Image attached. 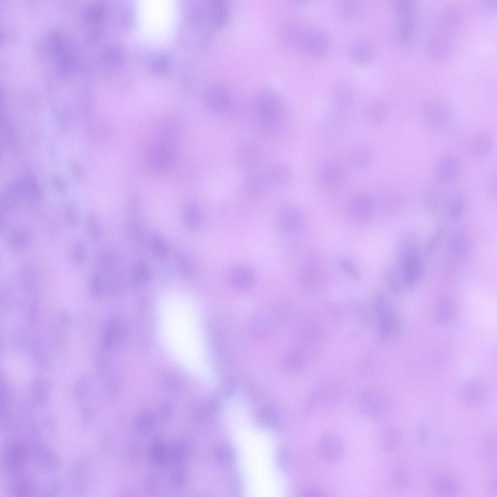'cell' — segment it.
Here are the masks:
<instances>
[{
	"label": "cell",
	"instance_id": "6da1fadb",
	"mask_svg": "<svg viewBox=\"0 0 497 497\" xmlns=\"http://www.w3.org/2000/svg\"><path fill=\"white\" fill-rule=\"evenodd\" d=\"M372 306L380 339L387 344L397 342L402 332L401 322L389 296L382 291L376 292L372 298Z\"/></svg>",
	"mask_w": 497,
	"mask_h": 497
},
{
	"label": "cell",
	"instance_id": "7a4b0ae2",
	"mask_svg": "<svg viewBox=\"0 0 497 497\" xmlns=\"http://www.w3.org/2000/svg\"><path fill=\"white\" fill-rule=\"evenodd\" d=\"M254 109L260 125L267 132L274 131L282 123V102L273 90L264 89L256 94Z\"/></svg>",
	"mask_w": 497,
	"mask_h": 497
},
{
	"label": "cell",
	"instance_id": "3957f363",
	"mask_svg": "<svg viewBox=\"0 0 497 497\" xmlns=\"http://www.w3.org/2000/svg\"><path fill=\"white\" fill-rule=\"evenodd\" d=\"M394 16L393 35L400 44L409 42L413 36L415 25V9L413 2L409 0H396L392 4Z\"/></svg>",
	"mask_w": 497,
	"mask_h": 497
},
{
	"label": "cell",
	"instance_id": "277c9868",
	"mask_svg": "<svg viewBox=\"0 0 497 497\" xmlns=\"http://www.w3.org/2000/svg\"><path fill=\"white\" fill-rule=\"evenodd\" d=\"M197 20L207 31H216L226 22L228 8L223 0H205L196 7Z\"/></svg>",
	"mask_w": 497,
	"mask_h": 497
},
{
	"label": "cell",
	"instance_id": "5b68a950",
	"mask_svg": "<svg viewBox=\"0 0 497 497\" xmlns=\"http://www.w3.org/2000/svg\"><path fill=\"white\" fill-rule=\"evenodd\" d=\"M414 243H404L399 252L400 271L406 287H412L420 279L423 265Z\"/></svg>",
	"mask_w": 497,
	"mask_h": 497
},
{
	"label": "cell",
	"instance_id": "8992f818",
	"mask_svg": "<svg viewBox=\"0 0 497 497\" xmlns=\"http://www.w3.org/2000/svg\"><path fill=\"white\" fill-rule=\"evenodd\" d=\"M129 333L126 322L122 318L112 316L105 321L101 332L100 343L104 351L111 352L121 347Z\"/></svg>",
	"mask_w": 497,
	"mask_h": 497
},
{
	"label": "cell",
	"instance_id": "52a82bcc",
	"mask_svg": "<svg viewBox=\"0 0 497 497\" xmlns=\"http://www.w3.org/2000/svg\"><path fill=\"white\" fill-rule=\"evenodd\" d=\"M423 114L426 121L437 129H445L452 123L454 110L447 102L442 100H431L423 105Z\"/></svg>",
	"mask_w": 497,
	"mask_h": 497
},
{
	"label": "cell",
	"instance_id": "ba28073f",
	"mask_svg": "<svg viewBox=\"0 0 497 497\" xmlns=\"http://www.w3.org/2000/svg\"><path fill=\"white\" fill-rule=\"evenodd\" d=\"M457 397L459 401L466 406L479 407L487 400L488 390L481 380L472 379L465 382L459 388Z\"/></svg>",
	"mask_w": 497,
	"mask_h": 497
},
{
	"label": "cell",
	"instance_id": "9c48e42d",
	"mask_svg": "<svg viewBox=\"0 0 497 497\" xmlns=\"http://www.w3.org/2000/svg\"><path fill=\"white\" fill-rule=\"evenodd\" d=\"M347 177V170L344 164L337 160H331L324 163L318 172L320 184L327 189H334L341 186Z\"/></svg>",
	"mask_w": 497,
	"mask_h": 497
},
{
	"label": "cell",
	"instance_id": "30bf717a",
	"mask_svg": "<svg viewBox=\"0 0 497 497\" xmlns=\"http://www.w3.org/2000/svg\"><path fill=\"white\" fill-rule=\"evenodd\" d=\"M330 44L329 39L324 32L312 29L305 31L300 48L308 56L318 58L327 53Z\"/></svg>",
	"mask_w": 497,
	"mask_h": 497
},
{
	"label": "cell",
	"instance_id": "8fae6325",
	"mask_svg": "<svg viewBox=\"0 0 497 497\" xmlns=\"http://www.w3.org/2000/svg\"><path fill=\"white\" fill-rule=\"evenodd\" d=\"M375 199L367 194H360L350 201L348 213L351 220L357 223H364L372 217L375 209Z\"/></svg>",
	"mask_w": 497,
	"mask_h": 497
},
{
	"label": "cell",
	"instance_id": "7c38bea8",
	"mask_svg": "<svg viewBox=\"0 0 497 497\" xmlns=\"http://www.w3.org/2000/svg\"><path fill=\"white\" fill-rule=\"evenodd\" d=\"M202 98L207 107L217 113H223L227 110L232 101L229 90L217 84L206 87L203 90Z\"/></svg>",
	"mask_w": 497,
	"mask_h": 497
},
{
	"label": "cell",
	"instance_id": "4fadbf2b",
	"mask_svg": "<svg viewBox=\"0 0 497 497\" xmlns=\"http://www.w3.org/2000/svg\"><path fill=\"white\" fill-rule=\"evenodd\" d=\"M460 165V161L455 155L448 154L443 156L437 162L434 168L435 179L444 185L454 182L459 176Z\"/></svg>",
	"mask_w": 497,
	"mask_h": 497
},
{
	"label": "cell",
	"instance_id": "5bb4252c",
	"mask_svg": "<svg viewBox=\"0 0 497 497\" xmlns=\"http://www.w3.org/2000/svg\"><path fill=\"white\" fill-rule=\"evenodd\" d=\"M362 412L368 417L378 418L384 414L387 403L384 397L378 391L369 389L363 392L359 398Z\"/></svg>",
	"mask_w": 497,
	"mask_h": 497
},
{
	"label": "cell",
	"instance_id": "9a60e30c",
	"mask_svg": "<svg viewBox=\"0 0 497 497\" xmlns=\"http://www.w3.org/2000/svg\"><path fill=\"white\" fill-rule=\"evenodd\" d=\"M317 453L321 459L328 463L339 461L343 454V445L336 436L326 434L320 437L317 445Z\"/></svg>",
	"mask_w": 497,
	"mask_h": 497
},
{
	"label": "cell",
	"instance_id": "2e32d148",
	"mask_svg": "<svg viewBox=\"0 0 497 497\" xmlns=\"http://www.w3.org/2000/svg\"><path fill=\"white\" fill-rule=\"evenodd\" d=\"M431 485L433 493L438 496H454L460 491V485L456 478L445 470L434 473Z\"/></svg>",
	"mask_w": 497,
	"mask_h": 497
},
{
	"label": "cell",
	"instance_id": "e0dca14e",
	"mask_svg": "<svg viewBox=\"0 0 497 497\" xmlns=\"http://www.w3.org/2000/svg\"><path fill=\"white\" fill-rule=\"evenodd\" d=\"M322 278L319 258L315 252L309 251L304 256L300 271L302 283L310 287L317 286Z\"/></svg>",
	"mask_w": 497,
	"mask_h": 497
},
{
	"label": "cell",
	"instance_id": "ac0fdd59",
	"mask_svg": "<svg viewBox=\"0 0 497 497\" xmlns=\"http://www.w3.org/2000/svg\"><path fill=\"white\" fill-rule=\"evenodd\" d=\"M348 52L352 62L363 65L372 61L375 54V49L370 41L364 38H358L349 43Z\"/></svg>",
	"mask_w": 497,
	"mask_h": 497
},
{
	"label": "cell",
	"instance_id": "d6986e66",
	"mask_svg": "<svg viewBox=\"0 0 497 497\" xmlns=\"http://www.w3.org/2000/svg\"><path fill=\"white\" fill-rule=\"evenodd\" d=\"M262 175L267 188H277L289 182L292 177V171L287 165L279 164L262 172Z\"/></svg>",
	"mask_w": 497,
	"mask_h": 497
},
{
	"label": "cell",
	"instance_id": "ffe728a7",
	"mask_svg": "<svg viewBox=\"0 0 497 497\" xmlns=\"http://www.w3.org/2000/svg\"><path fill=\"white\" fill-rule=\"evenodd\" d=\"M340 391L337 386L331 383H324L315 390L311 398L310 408L327 406L339 399Z\"/></svg>",
	"mask_w": 497,
	"mask_h": 497
},
{
	"label": "cell",
	"instance_id": "44dd1931",
	"mask_svg": "<svg viewBox=\"0 0 497 497\" xmlns=\"http://www.w3.org/2000/svg\"><path fill=\"white\" fill-rule=\"evenodd\" d=\"M333 98L337 110L344 112L353 105L355 99V91L348 83L337 82L333 86Z\"/></svg>",
	"mask_w": 497,
	"mask_h": 497
},
{
	"label": "cell",
	"instance_id": "7402d4cb",
	"mask_svg": "<svg viewBox=\"0 0 497 497\" xmlns=\"http://www.w3.org/2000/svg\"><path fill=\"white\" fill-rule=\"evenodd\" d=\"M494 143L492 136L486 132H479L470 138L468 143V150L473 156L485 157L492 152Z\"/></svg>",
	"mask_w": 497,
	"mask_h": 497
},
{
	"label": "cell",
	"instance_id": "603a6c76",
	"mask_svg": "<svg viewBox=\"0 0 497 497\" xmlns=\"http://www.w3.org/2000/svg\"><path fill=\"white\" fill-rule=\"evenodd\" d=\"M278 222L280 228L283 232H292L297 231L301 225L302 214L297 207L292 205L286 206L280 211Z\"/></svg>",
	"mask_w": 497,
	"mask_h": 497
},
{
	"label": "cell",
	"instance_id": "cb8c5ba5",
	"mask_svg": "<svg viewBox=\"0 0 497 497\" xmlns=\"http://www.w3.org/2000/svg\"><path fill=\"white\" fill-rule=\"evenodd\" d=\"M239 162L244 169L253 172L260 166L262 153L256 144L248 143L243 146L239 152Z\"/></svg>",
	"mask_w": 497,
	"mask_h": 497
},
{
	"label": "cell",
	"instance_id": "d4e9b609",
	"mask_svg": "<svg viewBox=\"0 0 497 497\" xmlns=\"http://www.w3.org/2000/svg\"><path fill=\"white\" fill-rule=\"evenodd\" d=\"M230 279L232 286L236 289L246 291L253 286L255 276L252 270L249 266L238 265L232 268Z\"/></svg>",
	"mask_w": 497,
	"mask_h": 497
},
{
	"label": "cell",
	"instance_id": "484cf974",
	"mask_svg": "<svg viewBox=\"0 0 497 497\" xmlns=\"http://www.w3.org/2000/svg\"><path fill=\"white\" fill-rule=\"evenodd\" d=\"M455 310V304L453 298L449 295H444L437 300L434 311L436 321L439 324H445L453 318Z\"/></svg>",
	"mask_w": 497,
	"mask_h": 497
},
{
	"label": "cell",
	"instance_id": "4316f807",
	"mask_svg": "<svg viewBox=\"0 0 497 497\" xmlns=\"http://www.w3.org/2000/svg\"><path fill=\"white\" fill-rule=\"evenodd\" d=\"M364 110L366 118L372 125L380 126L385 122L387 111L382 101L377 99L371 100L365 104Z\"/></svg>",
	"mask_w": 497,
	"mask_h": 497
},
{
	"label": "cell",
	"instance_id": "83f0119b",
	"mask_svg": "<svg viewBox=\"0 0 497 497\" xmlns=\"http://www.w3.org/2000/svg\"><path fill=\"white\" fill-rule=\"evenodd\" d=\"M350 158L353 166L359 169H364L370 165L372 151L369 146L364 143L354 146L350 152Z\"/></svg>",
	"mask_w": 497,
	"mask_h": 497
},
{
	"label": "cell",
	"instance_id": "f1b7e54d",
	"mask_svg": "<svg viewBox=\"0 0 497 497\" xmlns=\"http://www.w3.org/2000/svg\"><path fill=\"white\" fill-rule=\"evenodd\" d=\"M401 439V433L398 429L393 426L387 427L381 435V447L387 452L395 451L399 447Z\"/></svg>",
	"mask_w": 497,
	"mask_h": 497
},
{
	"label": "cell",
	"instance_id": "f546056e",
	"mask_svg": "<svg viewBox=\"0 0 497 497\" xmlns=\"http://www.w3.org/2000/svg\"><path fill=\"white\" fill-rule=\"evenodd\" d=\"M335 9L339 19L343 22H349L357 17L360 7L356 1L342 0L336 1Z\"/></svg>",
	"mask_w": 497,
	"mask_h": 497
},
{
	"label": "cell",
	"instance_id": "4dcf8cb0",
	"mask_svg": "<svg viewBox=\"0 0 497 497\" xmlns=\"http://www.w3.org/2000/svg\"><path fill=\"white\" fill-rule=\"evenodd\" d=\"M462 19L461 16L458 11L454 8H447L440 15L438 23L443 30L452 32L461 27Z\"/></svg>",
	"mask_w": 497,
	"mask_h": 497
},
{
	"label": "cell",
	"instance_id": "1f68e13d",
	"mask_svg": "<svg viewBox=\"0 0 497 497\" xmlns=\"http://www.w3.org/2000/svg\"><path fill=\"white\" fill-rule=\"evenodd\" d=\"M174 263L177 271L183 280H189L194 273V266L190 257L184 251H177L174 255Z\"/></svg>",
	"mask_w": 497,
	"mask_h": 497
},
{
	"label": "cell",
	"instance_id": "d6a6232c",
	"mask_svg": "<svg viewBox=\"0 0 497 497\" xmlns=\"http://www.w3.org/2000/svg\"><path fill=\"white\" fill-rule=\"evenodd\" d=\"M448 44L442 35H435L429 41L428 51L430 56L435 60L444 58L448 53Z\"/></svg>",
	"mask_w": 497,
	"mask_h": 497
},
{
	"label": "cell",
	"instance_id": "836d02e7",
	"mask_svg": "<svg viewBox=\"0 0 497 497\" xmlns=\"http://www.w3.org/2000/svg\"><path fill=\"white\" fill-rule=\"evenodd\" d=\"M384 277L388 288L393 293L399 295L403 292L406 286L399 270L389 267L384 271Z\"/></svg>",
	"mask_w": 497,
	"mask_h": 497
},
{
	"label": "cell",
	"instance_id": "e575fe53",
	"mask_svg": "<svg viewBox=\"0 0 497 497\" xmlns=\"http://www.w3.org/2000/svg\"><path fill=\"white\" fill-rule=\"evenodd\" d=\"M150 274L148 267L143 262L135 263L132 269L130 284L133 287L144 285L149 280Z\"/></svg>",
	"mask_w": 497,
	"mask_h": 497
},
{
	"label": "cell",
	"instance_id": "d590c367",
	"mask_svg": "<svg viewBox=\"0 0 497 497\" xmlns=\"http://www.w3.org/2000/svg\"><path fill=\"white\" fill-rule=\"evenodd\" d=\"M496 435L490 433L484 435L480 442V451L482 456L492 463L496 462L497 458Z\"/></svg>",
	"mask_w": 497,
	"mask_h": 497
},
{
	"label": "cell",
	"instance_id": "8d00e7d4",
	"mask_svg": "<svg viewBox=\"0 0 497 497\" xmlns=\"http://www.w3.org/2000/svg\"><path fill=\"white\" fill-rule=\"evenodd\" d=\"M390 484L397 491L406 489L410 481V474L406 467L398 466L391 472L390 477Z\"/></svg>",
	"mask_w": 497,
	"mask_h": 497
},
{
	"label": "cell",
	"instance_id": "74e56055",
	"mask_svg": "<svg viewBox=\"0 0 497 497\" xmlns=\"http://www.w3.org/2000/svg\"><path fill=\"white\" fill-rule=\"evenodd\" d=\"M182 219L186 227L192 231H196L202 225V217L199 209L196 206H190L184 210Z\"/></svg>",
	"mask_w": 497,
	"mask_h": 497
},
{
	"label": "cell",
	"instance_id": "f35d334b",
	"mask_svg": "<svg viewBox=\"0 0 497 497\" xmlns=\"http://www.w3.org/2000/svg\"><path fill=\"white\" fill-rule=\"evenodd\" d=\"M7 244L14 249L26 247L31 242L30 233L26 230L17 229L13 231L7 238Z\"/></svg>",
	"mask_w": 497,
	"mask_h": 497
},
{
	"label": "cell",
	"instance_id": "ab89813d",
	"mask_svg": "<svg viewBox=\"0 0 497 497\" xmlns=\"http://www.w3.org/2000/svg\"><path fill=\"white\" fill-rule=\"evenodd\" d=\"M149 243L153 252L157 257L165 258L167 256L169 252L168 245L161 234L152 233L149 238Z\"/></svg>",
	"mask_w": 497,
	"mask_h": 497
},
{
	"label": "cell",
	"instance_id": "60d3db41",
	"mask_svg": "<svg viewBox=\"0 0 497 497\" xmlns=\"http://www.w3.org/2000/svg\"><path fill=\"white\" fill-rule=\"evenodd\" d=\"M449 248L450 252L455 256H465L471 251L472 245L467 239L458 237L451 241Z\"/></svg>",
	"mask_w": 497,
	"mask_h": 497
},
{
	"label": "cell",
	"instance_id": "b9f144b4",
	"mask_svg": "<svg viewBox=\"0 0 497 497\" xmlns=\"http://www.w3.org/2000/svg\"><path fill=\"white\" fill-rule=\"evenodd\" d=\"M286 31L289 44L293 47L300 48L305 31L297 23L292 22L287 26Z\"/></svg>",
	"mask_w": 497,
	"mask_h": 497
},
{
	"label": "cell",
	"instance_id": "7bdbcfd3",
	"mask_svg": "<svg viewBox=\"0 0 497 497\" xmlns=\"http://www.w3.org/2000/svg\"><path fill=\"white\" fill-rule=\"evenodd\" d=\"M464 199L460 194L454 195L450 199L448 206V215L451 220L458 219L464 211Z\"/></svg>",
	"mask_w": 497,
	"mask_h": 497
},
{
	"label": "cell",
	"instance_id": "ee69618b",
	"mask_svg": "<svg viewBox=\"0 0 497 497\" xmlns=\"http://www.w3.org/2000/svg\"><path fill=\"white\" fill-rule=\"evenodd\" d=\"M338 265L340 269L350 279L354 281H358L360 279V271L354 264L349 259L346 257H341L338 260Z\"/></svg>",
	"mask_w": 497,
	"mask_h": 497
},
{
	"label": "cell",
	"instance_id": "f6af8a7d",
	"mask_svg": "<svg viewBox=\"0 0 497 497\" xmlns=\"http://www.w3.org/2000/svg\"><path fill=\"white\" fill-rule=\"evenodd\" d=\"M88 287L90 293L93 297L99 298L103 295L105 290V283L99 273L95 272L90 276Z\"/></svg>",
	"mask_w": 497,
	"mask_h": 497
},
{
	"label": "cell",
	"instance_id": "bcb514c9",
	"mask_svg": "<svg viewBox=\"0 0 497 497\" xmlns=\"http://www.w3.org/2000/svg\"><path fill=\"white\" fill-rule=\"evenodd\" d=\"M86 228L88 236L93 240H99L102 232L99 222L96 216L90 214L87 215Z\"/></svg>",
	"mask_w": 497,
	"mask_h": 497
},
{
	"label": "cell",
	"instance_id": "7dc6e473",
	"mask_svg": "<svg viewBox=\"0 0 497 497\" xmlns=\"http://www.w3.org/2000/svg\"><path fill=\"white\" fill-rule=\"evenodd\" d=\"M86 257V248L83 241L78 240L73 245L71 249V258L76 265L83 264Z\"/></svg>",
	"mask_w": 497,
	"mask_h": 497
},
{
	"label": "cell",
	"instance_id": "c3c4849f",
	"mask_svg": "<svg viewBox=\"0 0 497 497\" xmlns=\"http://www.w3.org/2000/svg\"><path fill=\"white\" fill-rule=\"evenodd\" d=\"M275 411L272 408L264 407L258 412L257 422L261 426H270L275 422Z\"/></svg>",
	"mask_w": 497,
	"mask_h": 497
},
{
	"label": "cell",
	"instance_id": "681fc988",
	"mask_svg": "<svg viewBox=\"0 0 497 497\" xmlns=\"http://www.w3.org/2000/svg\"><path fill=\"white\" fill-rule=\"evenodd\" d=\"M106 59L109 64L116 66H121L124 61V53L118 47H112L106 50Z\"/></svg>",
	"mask_w": 497,
	"mask_h": 497
},
{
	"label": "cell",
	"instance_id": "f907efd6",
	"mask_svg": "<svg viewBox=\"0 0 497 497\" xmlns=\"http://www.w3.org/2000/svg\"><path fill=\"white\" fill-rule=\"evenodd\" d=\"M217 457L223 464L229 465L233 461L234 454L232 448L229 445L223 444L217 450Z\"/></svg>",
	"mask_w": 497,
	"mask_h": 497
},
{
	"label": "cell",
	"instance_id": "816d5d0a",
	"mask_svg": "<svg viewBox=\"0 0 497 497\" xmlns=\"http://www.w3.org/2000/svg\"><path fill=\"white\" fill-rule=\"evenodd\" d=\"M286 359V364L291 370H300L305 365V357L300 351H294Z\"/></svg>",
	"mask_w": 497,
	"mask_h": 497
},
{
	"label": "cell",
	"instance_id": "f5cc1de1",
	"mask_svg": "<svg viewBox=\"0 0 497 497\" xmlns=\"http://www.w3.org/2000/svg\"><path fill=\"white\" fill-rule=\"evenodd\" d=\"M170 65V58L168 55L163 54L157 57L152 63L153 70L156 73L162 74L168 70Z\"/></svg>",
	"mask_w": 497,
	"mask_h": 497
},
{
	"label": "cell",
	"instance_id": "db71d44e",
	"mask_svg": "<svg viewBox=\"0 0 497 497\" xmlns=\"http://www.w3.org/2000/svg\"><path fill=\"white\" fill-rule=\"evenodd\" d=\"M129 233L139 243L143 242L145 240V233L140 224L133 220H130L127 224Z\"/></svg>",
	"mask_w": 497,
	"mask_h": 497
},
{
	"label": "cell",
	"instance_id": "11a10c76",
	"mask_svg": "<svg viewBox=\"0 0 497 497\" xmlns=\"http://www.w3.org/2000/svg\"><path fill=\"white\" fill-rule=\"evenodd\" d=\"M65 218L68 225L76 226L79 222V215L76 208L72 206H67L65 210Z\"/></svg>",
	"mask_w": 497,
	"mask_h": 497
},
{
	"label": "cell",
	"instance_id": "9f6ffc18",
	"mask_svg": "<svg viewBox=\"0 0 497 497\" xmlns=\"http://www.w3.org/2000/svg\"><path fill=\"white\" fill-rule=\"evenodd\" d=\"M444 234V230L440 228L433 234L425 248L426 252H429L435 248L441 241Z\"/></svg>",
	"mask_w": 497,
	"mask_h": 497
},
{
	"label": "cell",
	"instance_id": "6f0895ef",
	"mask_svg": "<svg viewBox=\"0 0 497 497\" xmlns=\"http://www.w3.org/2000/svg\"><path fill=\"white\" fill-rule=\"evenodd\" d=\"M278 459L279 465L283 469H286L290 464V456L287 450L284 449L280 450L278 454Z\"/></svg>",
	"mask_w": 497,
	"mask_h": 497
},
{
	"label": "cell",
	"instance_id": "680465c9",
	"mask_svg": "<svg viewBox=\"0 0 497 497\" xmlns=\"http://www.w3.org/2000/svg\"><path fill=\"white\" fill-rule=\"evenodd\" d=\"M327 492L321 488L313 487L304 492V496L311 497H320L328 496Z\"/></svg>",
	"mask_w": 497,
	"mask_h": 497
},
{
	"label": "cell",
	"instance_id": "91938a15",
	"mask_svg": "<svg viewBox=\"0 0 497 497\" xmlns=\"http://www.w3.org/2000/svg\"><path fill=\"white\" fill-rule=\"evenodd\" d=\"M496 174L492 173L488 180V186L489 190L493 194H496L497 182Z\"/></svg>",
	"mask_w": 497,
	"mask_h": 497
},
{
	"label": "cell",
	"instance_id": "94428289",
	"mask_svg": "<svg viewBox=\"0 0 497 497\" xmlns=\"http://www.w3.org/2000/svg\"><path fill=\"white\" fill-rule=\"evenodd\" d=\"M484 7L488 11H494L497 7L496 0H488L484 3Z\"/></svg>",
	"mask_w": 497,
	"mask_h": 497
}]
</instances>
